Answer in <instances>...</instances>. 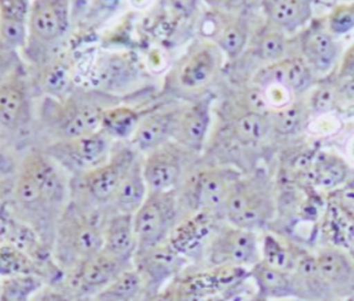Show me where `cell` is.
<instances>
[{
    "label": "cell",
    "instance_id": "d6a6232c",
    "mask_svg": "<svg viewBox=\"0 0 354 301\" xmlns=\"http://www.w3.org/2000/svg\"><path fill=\"white\" fill-rule=\"evenodd\" d=\"M37 275V266L35 262L19 251L14 246L1 244L0 246V276L1 278H15V276H27Z\"/></svg>",
    "mask_w": 354,
    "mask_h": 301
},
{
    "label": "cell",
    "instance_id": "8fae6325",
    "mask_svg": "<svg viewBox=\"0 0 354 301\" xmlns=\"http://www.w3.org/2000/svg\"><path fill=\"white\" fill-rule=\"evenodd\" d=\"M221 61L220 48L211 43H200L189 48L172 70L174 86L183 93L200 90L214 78Z\"/></svg>",
    "mask_w": 354,
    "mask_h": 301
},
{
    "label": "cell",
    "instance_id": "7bdbcfd3",
    "mask_svg": "<svg viewBox=\"0 0 354 301\" xmlns=\"http://www.w3.org/2000/svg\"><path fill=\"white\" fill-rule=\"evenodd\" d=\"M31 301H84L62 288L45 285Z\"/></svg>",
    "mask_w": 354,
    "mask_h": 301
},
{
    "label": "cell",
    "instance_id": "bcb514c9",
    "mask_svg": "<svg viewBox=\"0 0 354 301\" xmlns=\"http://www.w3.org/2000/svg\"><path fill=\"white\" fill-rule=\"evenodd\" d=\"M134 301H176V298L172 291H170V288L167 286L162 291L153 293V295H147V293L144 291V293Z\"/></svg>",
    "mask_w": 354,
    "mask_h": 301
},
{
    "label": "cell",
    "instance_id": "681fc988",
    "mask_svg": "<svg viewBox=\"0 0 354 301\" xmlns=\"http://www.w3.org/2000/svg\"><path fill=\"white\" fill-rule=\"evenodd\" d=\"M267 301H306L303 299L286 298V299H267Z\"/></svg>",
    "mask_w": 354,
    "mask_h": 301
},
{
    "label": "cell",
    "instance_id": "60d3db41",
    "mask_svg": "<svg viewBox=\"0 0 354 301\" xmlns=\"http://www.w3.org/2000/svg\"><path fill=\"white\" fill-rule=\"evenodd\" d=\"M29 3L24 0H3L0 3L1 18L26 21L29 14Z\"/></svg>",
    "mask_w": 354,
    "mask_h": 301
},
{
    "label": "cell",
    "instance_id": "836d02e7",
    "mask_svg": "<svg viewBox=\"0 0 354 301\" xmlns=\"http://www.w3.org/2000/svg\"><path fill=\"white\" fill-rule=\"evenodd\" d=\"M230 128L236 139L241 143H254L267 135L269 121L263 114L245 113L234 119Z\"/></svg>",
    "mask_w": 354,
    "mask_h": 301
},
{
    "label": "cell",
    "instance_id": "9c48e42d",
    "mask_svg": "<svg viewBox=\"0 0 354 301\" xmlns=\"http://www.w3.org/2000/svg\"><path fill=\"white\" fill-rule=\"evenodd\" d=\"M136 158L138 155L132 149H119L104 164L82 173L80 185L89 196L88 205H111L122 181Z\"/></svg>",
    "mask_w": 354,
    "mask_h": 301
},
{
    "label": "cell",
    "instance_id": "ffe728a7",
    "mask_svg": "<svg viewBox=\"0 0 354 301\" xmlns=\"http://www.w3.org/2000/svg\"><path fill=\"white\" fill-rule=\"evenodd\" d=\"M29 119L27 88L19 77H8L0 87V123L3 130L16 132Z\"/></svg>",
    "mask_w": 354,
    "mask_h": 301
},
{
    "label": "cell",
    "instance_id": "7dc6e473",
    "mask_svg": "<svg viewBox=\"0 0 354 301\" xmlns=\"http://www.w3.org/2000/svg\"><path fill=\"white\" fill-rule=\"evenodd\" d=\"M341 198L348 206L354 207V185L344 188L341 192Z\"/></svg>",
    "mask_w": 354,
    "mask_h": 301
},
{
    "label": "cell",
    "instance_id": "2e32d148",
    "mask_svg": "<svg viewBox=\"0 0 354 301\" xmlns=\"http://www.w3.org/2000/svg\"><path fill=\"white\" fill-rule=\"evenodd\" d=\"M30 31L41 42H54L66 33L69 6L62 0H37L30 10Z\"/></svg>",
    "mask_w": 354,
    "mask_h": 301
},
{
    "label": "cell",
    "instance_id": "ee69618b",
    "mask_svg": "<svg viewBox=\"0 0 354 301\" xmlns=\"http://www.w3.org/2000/svg\"><path fill=\"white\" fill-rule=\"evenodd\" d=\"M335 104H336V93L330 87L320 88L313 98V106L317 112L330 111Z\"/></svg>",
    "mask_w": 354,
    "mask_h": 301
},
{
    "label": "cell",
    "instance_id": "603a6c76",
    "mask_svg": "<svg viewBox=\"0 0 354 301\" xmlns=\"http://www.w3.org/2000/svg\"><path fill=\"white\" fill-rule=\"evenodd\" d=\"M249 278L256 286L257 293L267 299H301L299 286L293 273L277 270L262 263L249 271Z\"/></svg>",
    "mask_w": 354,
    "mask_h": 301
},
{
    "label": "cell",
    "instance_id": "3957f363",
    "mask_svg": "<svg viewBox=\"0 0 354 301\" xmlns=\"http://www.w3.org/2000/svg\"><path fill=\"white\" fill-rule=\"evenodd\" d=\"M114 99V95L95 90L72 93L63 101L50 99L43 119L57 140L90 135L100 130L106 108L117 106Z\"/></svg>",
    "mask_w": 354,
    "mask_h": 301
},
{
    "label": "cell",
    "instance_id": "4dcf8cb0",
    "mask_svg": "<svg viewBox=\"0 0 354 301\" xmlns=\"http://www.w3.org/2000/svg\"><path fill=\"white\" fill-rule=\"evenodd\" d=\"M295 254V246L283 242L274 235H265L260 242V261L277 270L292 272Z\"/></svg>",
    "mask_w": 354,
    "mask_h": 301
},
{
    "label": "cell",
    "instance_id": "e0dca14e",
    "mask_svg": "<svg viewBox=\"0 0 354 301\" xmlns=\"http://www.w3.org/2000/svg\"><path fill=\"white\" fill-rule=\"evenodd\" d=\"M136 75L132 57L127 54H109L95 64L89 75L90 84L93 90L110 95L131 84Z\"/></svg>",
    "mask_w": 354,
    "mask_h": 301
},
{
    "label": "cell",
    "instance_id": "74e56055",
    "mask_svg": "<svg viewBox=\"0 0 354 301\" xmlns=\"http://www.w3.org/2000/svg\"><path fill=\"white\" fill-rule=\"evenodd\" d=\"M346 169L340 162H327L316 172V182L323 188H333L344 181Z\"/></svg>",
    "mask_w": 354,
    "mask_h": 301
},
{
    "label": "cell",
    "instance_id": "484cf974",
    "mask_svg": "<svg viewBox=\"0 0 354 301\" xmlns=\"http://www.w3.org/2000/svg\"><path fill=\"white\" fill-rule=\"evenodd\" d=\"M268 16L274 23L288 30L297 29L312 17V6L301 0H278L265 3Z\"/></svg>",
    "mask_w": 354,
    "mask_h": 301
},
{
    "label": "cell",
    "instance_id": "7c38bea8",
    "mask_svg": "<svg viewBox=\"0 0 354 301\" xmlns=\"http://www.w3.org/2000/svg\"><path fill=\"white\" fill-rule=\"evenodd\" d=\"M216 213L196 211L185 215L170 235L172 246L185 256L191 264L204 267V254L217 228Z\"/></svg>",
    "mask_w": 354,
    "mask_h": 301
},
{
    "label": "cell",
    "instance_id": "83f0119b",
    "mask_svg": "<svg viewBox=\"0 0 354 301\" xmlns=\"http://www.w3.org/2000/svg\"><path fill=\"white\" fill-rule=\"evenodd\" d=\"M140 121L138 114L133 108L117 104L104 112L100 130L109 137L127 139L134 136Z\"/></svg>",
    "mask_w": 354,
    "mask_h": 301
},
{
    "label": "cell",
    "instance_id": "f907efd6",
    "mask_svg": "<svg viewBox=\"0 0 354 301\" xmlns=\"http://www.w3.org/2000/svg\"><path fill=\"white\" fill-rule=\"evenodd\" d=\"M331 301H354V295H351V296L349 297H344V298L333 299V300Z\"/></svg>",
    "mask_w": 354,
    "mask_h": 301
},
{
    "label": "cell",
    "instance_id": "8992f818",
    "mask_svg": "<svg viewBox=\"0 0 354 301\" xmlns=\"http://www.w3.org/2000/svg\"><path fill=\"white\" fill-rule=\"evenodd\" d=\"M132 263L133 269L143 280L147 295L162 291L191 265V262L177 251L169 241L138 249Z\"/></svg>",
    "mask_w": 354,
    "mask_h": 301
},
{
    "label": "cell",
    "instance_id": "ac0fdd59",
    "mask_svg": "<svg viewBox=\"0 0 354 301\" xmlns=\"http://www.w3.org/2000/svg\"><path fill=\"white\" fill-rule=\"evenodd\" d=\"M209 122V101H198L180 110L172 139L188 150L198 151L207 138Z\"/></svg>",
    "mask_w": 354,
    "mask_h": 301
},
{
    "label": "cell",
    "instance_id": "cb8c5ba5",
    "mask_svg": "<svg viewBox=\"0 0 354 301\" xmlns=\"http://www.w3.org/2000/svg\"><path fill=\"white\" fill-rule=\"evenodd\" d=\"M147 196L148 188L144 177L143 162L138 157L112 200V209L121 214L134 215L142 207Z\"/></svg>",
    "mask_w": 354,
    "mask_h": 301
},
{
    "label": "cell",
    "instance_id": "7402d4cb",
    "mask_svg": "<svg viewBox=\"0 0 354 301\" xmlns=\"http://www.w3.org/2000/svg\"><path fill=\"white\" fill-rule=\"evenodd\" d=\"M180 110H166L148 114L140 119L133 136V144L145 153L156 150L168 143L175 130Z\"/></svg>",
    "mask_w": 354,
    "mask_h": 301
},
{
    "label": "cell",
    "instance_id": "b9f144b4",
    "mask_svg": "<svg viewBox=\"0 0 354 301\" xmlns=\"http://www.w3.org/2000/svg\"><path fill=\"white\" fill-rule=\"evenodd\" d=\"M266 101L268 104L275 108H284L290 102L291 93L290 89L281 82H270L268 84L265 93Z\"/></svg>",
    "mask_w": 354,
    "mask_h": 301
},
{
    "label": "cell",
    "instance_id": "6da1fadb",
    "mask_svg": "<svg viewBox=\"0 0 354 301\" xmlns=\"http://www.w3.org/2000/svg\"><path fill=\"white\" fill-rule=\"evenodd\" d=\"M56 164L46 153H28L14 185L15 204L20 214L17 218L31 226L52 250L67 192L66 181Z\"/></svg>",
    "mask_w": 354,
    "mask_h": 301
},
{
    "label": "cell",
    "instance_id": "30bf717a",
    "mask_svg": "<svg viewBox=\"0 0 354 301\" xmlns=\"http://www.w3.org/2000/svg\"><path fill=\"white\" fill-rule=\"evenodd\" d=\"M111 139L100 130L74 139L56 140L48 146L46 153L59 164L84 173L108 160Z\"/></svg>",
    "mask_w": 354,
    "mask_h": 301
},
{
    "label": "cell",
    "instance_id": "816d5d0a",
    "mask_svg": "<svg viewBox=\"0 0 354 301\" xmlns=\"http://www.w3.org/2000/svg\"><path fill=\"white\" fill-rule=\"evenodd\" d=\"M250 301H267V298L265 297L260 296L259 293H257L256 296L251 299Z\"/></svg>",
    "mask_w": 354,
    "mask_h": 301
},
{
    "label": "cell",
    "instance_id": "ba28073f",
    "mask_svg": "<svg viewBox=\"0 0 354 301\" xmlns=\"http://www.w3.org/2000/svg\"><path fill=\"white\" fill-rule=\"evenodd\" d=\"M224 213L230 225L254 233V230L265 227L272 218L273 204L259 183L237 180L234 183Z\"/></svg>",
    "mask_w": 354,
    "mask_h": 301
},
{
    "label": "cell",
    "instance_id": "5bb4252c",
    "mask_svg": "<svg viewBox=\"0 0 354 301\" xmlns=\"http://www.w3.org/2000/svg\"><path fill=\"white\" fill-rule=\"evenodd\" d=\"M175 146L164 145L148 153L143 162L144 177L148 193L176 191L183 177V159Z\"/></svg>",
    "mask_w": 354,
    "mask_h": 301
},
{
    "label": "cell",
    "instance_id": "e575fe53",
    "mask_svg": "<svg viewBox=\"0 0 354 301\" xmlns=\"http://www.w3.org/2000/svg\"><path fill=\"white\" fill-rule=\"evenodd\" d=\"M248 39V32L243 22H230L217 37V46L230 59L241 55Z\"/></svg>",
    "mask_w": 354,
    "mask_h": 301
},
{
    "label": "cell",
    "instance_id": "d6986e66",
    "mask_svg": "<svg viewBox=\"0 0 354 301\" xmlns=\"http://www.w3.org/2000/svg\"><path fill=\"white\" fill-rule=\"evenodd\" d=\"M292 273L303 300L331 301L337 299L322 276L315 253L305 249L296 248Z\"/></svg>",
    "mask_w": 354,
    "mask_h": 301
},
{
    "label": "cell",
    "instance_id": "9a60e30c",
    "mask_svg": "<svg viewBox=\"0 0 354 301\" xmlns=\"http://www.w3.org/2000/svg\"><path fill=\"white\" fill-rule=\"evenodd\" d=\"M315 256L322 276L337 298L354 295V256L350 252L328 246Z\"/></svg>",
    "mask_w": 354,
    "mask_h": 301
},
{
    "label": "cell",
    "instance_id": "52a82bcc",
    "mask_svg": "<svg viewBox=\"0 0 354 301\" xmlns=\"http://www.w3.org/2000/svg\"><path fill=\"white\" fill-rule=\"evenodd\" d=\"M131 267L132 263L122 261L102 249L80 266L65 272L59 288L82 299L93 298Z\"/></svg>",
    "mask_w": 354,
    "mask_h": 301
},
{
    "label": "cell",
    "instance_id": "f35d334b",
    "mask_svg": "<svg viewBox=\"0 0 354 301\" xmlns=\"http://www.w3.org/2000/svg\"><path fill=\"white\" fill-rule=\"evenodd\" d=\"M301 121V110L297 106H288L279 112L273 119V125L280 134H290Z\"/></svg>",
    "mask_w": 354,
    "mask_h": 301
},
{
    "label": "cell",
    "instance_id": "8d00e7d4",
    "mask_svg": "<svg viewBox=\"0 0 354 301\" xmlns=\"http://www.w3.org/2000/svg\"><path fill=\"white\" fill-rule=\"evenodd\" d=\"M284 52H286V40L279 33H270L265 35L257 46V53L263 61H279Z\"/></svg>",
    "mask_w": 354,
    "mask_h": 301
},
{
    "label": "cell",
    "instance_id": "5b68a950",
    "mask_svg": "<svg viewBox=\"0 0 354 301\" xmlns=\"http://www.w3.org/2000/svg\"><path fill=\"white\" fill-rule=\"evenodd\" d=\"M180 206L176 191L148 193L143 205L134 214L138 249L149 248L169 240L179 224Z\"/></svg>",
    "mask_w": 354,
    "mask_h": 301
},
{
    "label": "cell",
    "instance_id": "d590c367",
    "mask_svg": "<svg viewBox=\"0 0 354 301\" xmlns=\"http://www.w3.org/2000/svg\"><path fill=\"white\" fill-rule=\"evenodd\" d=\"M1 42L10 48H21L26 42V21L1 18Z\"/></svg>",
    "mask_w": 354,
    "mask_h": 301
},
{
    "label": "cell",
    "instance_id": "44dd1931",
    "mask_svg": "<svg viewBox=\"0 0 354 301\" xmlns=\"http://www.w3.org/2000/svg\"><path fill=\"white\" fill-rule=\"evenodd\" d=\"M138 248L134 215L112 213L104 224L102 249L122 261L132 263Z\"/></svg>",
    "mask_w": 354,
    "mask_h": 301
},
{
    "label": "cell",
    "instance_id": "c3c4849f",
    "mask_svg": "<svg viewBox=\"0 0 354 301\" xmlns=\"http://www.w3.org/2000/svg\"><path fill=\"white\" fill-rule=\"evenodd\" d=\"M344 93H346V98L354 101V78H351L349 81L346 82L344 88Z\"/></svg>",
    "mask_w": 354,
    "mask_h": 301
},
{
    "label": "cell",
    "instance_id": "f5cc1de1",
    "mask_svg": "<svg viewBox=\"0 0 354 301\" xmlns=\"http://www.w3.org/2000/svg\"><path fill=\"white\" fill-rule=\"evenodd\" d=\"M84 301H93L91 298L84 299Z\"/></svg>",
    "mask_w": 354,
    "mask_h": 301
},
{
    "label": "cell",
    "instance_id": "f546056e",
    "mask_svg": "<svg viewBox=\"0 0 354 301\" xmlns=\"http://www.w3.org/2000/svg\"><path fill=\"white\" fill-rule=\"evenodd\" d=\"M312 81V75L306 64L299 59H288L269 69V82H281L290 90L301 93Z\"/></svg>",
    "mask_w": 354,
    "mask_h": 301
},
{
    "label": "cell",
    "instance_id": "d4e9b609",
    "mask_svg": "<svg viewBox=\"0 0 354 301\" xmlns=\"http://www.w3.org/2000/svg\"><path fill=\"white\" fill-rule=\"evenodd\" d=\"M72 66L66 59H50L41 67L39 85L50 99L63 101L71 95Z\"/></svg>",
    "mask_w": 354,
    "mask_h": 301
},
{
    "label": "cell",
    "instance_id": "1f68e13d",
    "mask_svg": "<svg viewBox=\"0 0 354 301\" xmlns=\"http://www.w3.org/2000/svg\"><path fill=\"white\" fill-rule=\"evenodd\" d=\"M44 286L35 275L1 278L0 301H31Z\"/></svg>",
    "mask_w": 354,
    "mask_h": 301
},
{
    "label": "cell",
    "instance_id": "4316f807",
    "mask_svg": "<svg viewBox=\"0 0 354 301\" xmlns=\"http://www.w3.org/2000/svg\"><path fill=\"white\" fill-rule=\"evenodd\" d=\"M145 291L140 274L131 267L118 276L104 291L93 297V301H134Z\"/></svg>",
    "mask_w": 354,
    "mask_h": 301
},
{
    "label": "cell",
    "instance_id": "ab89813d",
    "mask_svg": "<svg viewBox=\"0 0 354 301\" xmlns=\"http://www.w3.org/2000/svg\"><path fill=\"white\" fill-rule=\"evenodd\" d=\"M330 29L342 35L354 28V5L340 6L330 16Z\"/></svg>",
    "mask_w": 354,
    "mask_h": 301
},
{
    "label": "cell",
    "instance_id": "db71d44e",
    "mask_svg": "<svg viewBox=\"0 0 354 301\" xmlns=\"http://www.w3.org/2000/svg\"><path fill=\"white\" fill-rule=\"evenodd\" d=\"M221 301H223V298H222V300H221Z\"/></svg>",
    "mask_w": 354,
    "mask_h": 301
},
{
    "label": "cell",
    "instance_id": "f6af8a7d",
    "mask_svg": "<svg viewBox=\"0 0 354 301\" xmlns=\"http://www.w3.org/2000/svg\"><path fill=\"white\" fill-rule=\"evenodd\" d=\"M339 74L340 77L354 78V44L344 55Z\"/></svg>",
    "mask_w": 354,
    "mask_h": 301
},
{
    "label": "cell",
    "instance_id": "4fadbf2b",
    "mask_svg": "<svg viewBox=\"0 0 354 301\" xmlns=\"http://www.w3.org/2000/svg\"><path fill=\"white\" fill-rule=\"evenodd\" d=\"M236 181L226 170L212 168L196 172L185 194L187 215L196 211L217 213L224 209Z\"/></svg>",
    "mask_w": 354,
    "mask_h": 301
},
{
    "label": "cell",
    "instance_id": "7a4b0ae2",
    "mask_svg": "<svg viewBox=\"0 0 354 301\" xmlns=\"http://www.w3.org/2000/svg\"><path fill=\"white\" fill-rule=\"evenodd\" d=\"M106 218H101L95 207L88 204H69L57 225L53 254L65 272L74 270L104 248V228Z\"/></svg>",
    "mask_w": 354,
    "mask_h": 301
},
{
    "label": "cell",
    "instance_id": "f1b7e54d",
    "mask_svg": "<svg viewBox=\"0 0 354 301\" xmlns=\"http://www.w3.org/2000/svg\"><path fill=\"white\" fill-rule=\"evenodd\" d=\"M303 48L307 59L320 72L330 69L338 56L336 42L325 32L315 31L307 35Z\"/></svg>",
    "mask_w": 354,
    "mask_h": 301
},
{
    "label": "cell",
    "instance_id": "277c9868",
    "mask_svg": "<svg viewBox=\"0 0 354 301\" xmlns=\"http://www.w3.org/2000/svg\"><path fill=\"white\" fill-rule=\"evenodd\" d=\"M261 260L256 233L235 226H220L207 244L204 267H239L250 271Z\"/></svg>",
    "mask_w": 354,
    "mask_h": 301
}]
</instances>
